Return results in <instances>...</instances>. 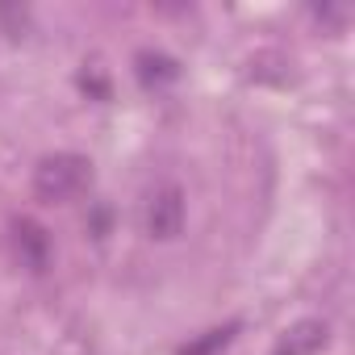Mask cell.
<instances>
[{"instance_id": "4", "label": "cell", "mask_w": 355, "mask_h": 355, "mask_svg": "<svg viewBox=\"0 0 355 355\" xmlns=\"http://www.w3.org/2000/svg\"><path fill=\"white\" fill-rule=\"evenodd\" d=\"M134 63H138L142 84H163V80H175V76H180L175 59H167V55H159V51H142Z\"/></svg>"}, {"instance_id": "3", "label": "cell", "mask_w": 355, "mask_h": 355, "mask_svg": "<svg viewBox=\"0 0 355 355\" xmlns=\"http://www.w3.org/2000/svg\"><path fill=\"white\" fill-rule=\"evenodd\" d=\"M326 322H297V326H288L284 330V338L276 343V351L272 355H318L322 347H326Z\"/></svg>"}, {"instance_id": "6", "label": "cell", "mask_w": 355, "mask_h": 355, "mask_svg": "<svg viewBox=\"0 0 355 355\" xmlns=\"http://www.w3.org/2000/svg\"><path fill=\"white\" fill-rule=\"evenodd\" d=\"M234 330H239L234 322H230V326H218V330H209L205 338H197L193 347H184V355H218V351L234 338Z\"/></svg>"}, {"instance_id": "5", "label": "cell", "mask_w": 355, "mask_h": 355, "mask_svg": "<svg viewBox=\"0 0 355 355\" xmlns=\"http://www.w3.org/2000/svg\"><path fill=\"white\" fill-rule=\"evenodd\" d=\"M17 247H21V255H26L34 268H42V263H46L51 243H46L42 226H34V222H17Z\"/></svg>"}, {"instance_id": "1", "label": "cell", "mask_w": 355, "mask_h": 355, "mask_svg": "<svg viewBox=\"0 0 355 355\" xmlns=\"http://www.w3.org/2000/svg\"><path fill=\"white\" fill-rule=\"evenodd\" d=\"M88 184H92V163H88L84 155H71V150L46 155V159L34 167V193H38L42 201H51V205L80 197Z\"/></svg>"}, {"instance_id": "2", "label": "cell", "mask_w": 355, "mask_h": 355, "mask_svg": "<svg viewBox=\"0 0 355 355\" xmlns=\"http://www.w3.org/2000/svg\"><path fill=\"white\" fill-rule=\"evenodd\" d=\"M184 226V193L175 184H163L146 201V234L155 239H175Z\"/></svg>"}]
</instances>
